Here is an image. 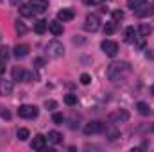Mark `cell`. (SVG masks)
Instances as JSON below:
<instances>
[{
	"label": "cell",
	"instance_id": "obj_1",
	"mask_svg": "<svg viewBox=\"0 0 154 152\" xmlns=\"http://www.w3.org/2000/svg\"><path fill=\"white\" fill-rule=\"evenodd\" d=\"M131 72H133V68H131V65L127 61H115V63H111L108 66L106 75L111 82H122V81H125L131 75Z\"/></svg>",
	"mask_w": 154,
	"mask_h": 152
},
{
	"label": "cell",
	"instance_id": "obj_2",
	"mask_svg": "<svg viewBox=\"0 0 154 152\" xmlns=\"http://www.w3.org/2000/svg\"><path fill=\"white\" fill-rule=\"evenodd\" d=\"M45 50H47L48 57H54V59L63 57V54H65V47H63V43H59L57 39L48 41V43H47V47H45Z\"/></svg>",
	"mask_w": 154,
	"mask_h": 152
},
{
	"label": "cell",
	"instance_id": "obj_3",
	"mask_svg": "<svg viewBox=\"0 0 154 152\" xmlns=\"http://www.w3.org/2000/svg\"><path fill=\"white\" fill-rule=\"evenodd\" d=\"M84 29L90 31V32H97L100 29V18L97 14H88L86 20H84Z\"/></svg>",
	"mask_w": 154,
	"mask_h": 152
},
{
	"label": "cell",
	"instance_id": "obj_4",
	"mask_svg": "<svg viewBox=\"0 0 154 152\" xmlns=\"http://www.w3.org/2000/svg\"><path fill=\"white\" fill-rule=\"evenodd\" d=\"M18 114H20L22 118H27V120L36 118V116H38V108H36V106H31V104H23V106L18 108Z\"/></svg>",
	"mask_w": 154,
	"mask_h": 152
},
{
	"label": "cell",
	"instance_id": "obj_5",
	"mask_svg": "<svg viewBox=\"0 0 154 152\" xmlns=\"http://www.w3.org/2000/svg\"><path fill=\"white\" fill-rule=\"evenodd\" d=\"M100 48H102V52H104L106 56H109V57H115L116 54H118V45H116L115 41H111V39H104V41L100 43Z\"/></svg>",
	"mask_w": 154,
	"mask_h": 152
},
{
	"label": "cell",
	"instance_id": "obj_6",
	"mask_svg": "<svg viewBox=\"0 0 154 152\" xmlns=\"http://www.w3.org/2000/svg\"><path fill=\"white\" fill-rule=\"evenodd\" d=\"M104 123L102 122H90L84 125V134L90 136V134H97V132H104Z\"/></svg>",
	"mask_w": 154,
	"mask_h": 152
},
{
	"label": "cell",
	"instance_id": "obj_7",
	"mask_svg": "<svg viewBox=\"0 0 154 152\" xmlns=\"http://www.w3.org/2000/svg\"><path fill=\"white\" fill-rule=\"evenodd\" d=\"M108 118H109L111 123H120V122H127V120H129V113H127L125 109H118V111L109 113Z\"/></svg>",
	"mask_w": 154,
	"mask_h": 152
},
{
	"label": "cell",
	"instance_id": "obj_8",
	"mask_svg": "<svg viewBox=\"0 0 154 152\" xmlns=\"http://www.w3.org/2000/svg\"><path fill=\"white\" fill-rule=\"evenodd\" d=\"M134 13H136V16H140V18L152 16V14H154V2H152V4H149V5H145V4H143V5H140Z\"/></svg>",
	"mask_w": 154,
	"mask_h": 152
},
{
	"label": "cell",
	"instance_id": "obj_9",
	"mask_svg": "<svg viewBox=\"0 0 154 152\" xmlns=\"http://www.w3.org/2000/svg\"><path fill=\"white\" fill-rule=\"evenodd\" d=\"M45 145H47V138L41 136V134H36L34 140L31 141V149H32V150H43Z\"/></svg>",
	"mask_w": 154,
	"mask_h": 152
},
{
	"label": "cell",
	"instance_id": "obj_10",
	"mask_svg": "<svg viewBox=\"0 0 154 152\" xmlns=\"http://www.w3.org/2000/svg\"><path fill=\"white\" fill-rule=\"evenodd\" d=\"M104 132H106V138L109 141H115L116 138H120V131L116 129L115 125H106L104 127Z\"/></svg>",
	"mask_w": 154,
	"mask_h": 152
},
{
	"label": "cell",
	"instance_id": "obj_11",
	"mask_svg": "<svg viewBox=\"0 0 154 152\" xmlns=\"http://www.w3.org/2000/svg\"><path fill=\"white\" fill-rule=\"evenodd\" d=\"M31 7L34 9V13H45L48 9V2L47 0H31Z\"/></svg>",
	"mask_w": 154,
	"mask_h": 152
},
{
	"label": "cell",
	"instance_id": "obj_12",
	"mask_svg": "<svg viewBox=\"0 0 154 152\" xmlns=\"http://www.w3.org/2000/svg\"><path fill=\"white\" fill-rule=\"evenodd\" d=\"M74 16H75L74 9H61L57 13V20L59 22H70V20H74Z\"/></svg>",
	"mask_w": 154,
	"mask_h": 152
},
{
	"label": "cell",
	"instance_id": "obj_13",
	"mask_svg": "<svg viewBox=\"0 0 154 152\" xmlns=\"http://www.w3.org/2000/svg\"><path fill=\"white\" fill-rule=\"evenodd\" d=\"M29 54V45H25V43H22V45H16L14 48H13V56L14 57H25Z\"/></svg>",
	"mask_w": 154,
	"mask_h": 152
},
{
	"label": "cell",
	"instance_id": "obj_14",
	"mask_svg": "<svg viewBox=\"0 0 154 152\" xmlns=\"http://www.w3.org/2000/svg\"><path fill=\"white\" fill-rule=\"evenodd\" d=\"M48 31H50L54 36H61V34H63V25L59 23V20H56V22H48Z\"/></svg>",
	"mask_w": 154,
	"mask_h": 152
},
{
	"label": "cell",
	"instance_id": "obj_15",
	"mask_svg": "<svg viewBox=\"0 0 154 152\" xmlns=\"http://www.w3.org/2000/svg\"><path fill=\"white\" fill-rule=\"evenodd\" d=\"M13 93V81H0V95Z\"/></svg>",
	"mask_w": 154,
	"mask_h": 152
},
{
	"label": "cell",
	"instance_id": "obj_16",
	"mask_svg": "<svg viewBox=\"0 0 154 152\" xmlns=\"http://www.w3.org/2000/svg\"><path fill=\"white\" fill-rule=\"evenodd\" d=\"M25 75H27V72L22 68V66H14L13 68V81H25Z\"/></svg>",
	"mask_w": 154,
	"mask_h": 152
},
{
	"label": "cell",
	"instance_id": "obj_17",
	"mask_svg": "<svg viewBox=\"0 0 154 152\" xmlns=\"http://www.w3.org/2000/svg\"><path fill=\"white\" fill-rule=\"evenodd\" d=\"M20 14L25 16V18H32L34 16V9L31 7V4H23V5H20Z\"/></svg>",
	"mask_w": 154,
	"mask_h": 152
},
{
	"label": "cell",
	"instance_id": "obj_18",
	"mask_svg": "<svg viewBox=\"0 0 154 152\" xmlns=\"http://www.w3.org/2000/svg\"><path fill=\"white\" fill-rule=\"evenodd\" d=\"M47 138H48V141H50V143H54V145H57V143H61V141H63V134H61V132H57V131H50Z\"/></svg>",
	"mask_w": 154,
	"mask_h": 152
},
{
	"label": "cell",
	"instance_id": "obj_19",
	"mask_svg": "<svg viewBox=\"0 0 154 152\" xmlns=\"http://www.w3.org/2000/svg\"><path fill=\"white\" fill-rule=\"evenodd\" d=\"M136 34H138V32H136V29H134V27H127V29H125V32H124V36H125V43H133V41H134V38H136Z\"/></svg>",
	"mask_w": 154,
	"mask_h": 152
},
{
	"label": "cell",
	"instance_id": "obj_20",
	"mask_svg": "<svg viewBox=\"0 0 154 152\" xmlns=\"http://www.w3.org/2000/svg\"><path fill=\"white\" fill-rule=\"evenodd\" d=\"M47 29H48V22H45V20H38V22L34 23V31H36L38 34H45Z\"/></svg>",
	"mask_w": 154,
	"mask_h": 152
},
{
	"label": "cell",
	"instance_id": "obj_21",
	"mask_svg": "<svg viewBox=\"0 0 154 152\" xmlns=\"http://www.w3.org/2000/svg\"><path fill=\"white\" fill-rule=\"evenodd\" d=\"M136 109H138V113L142 114V116H147L149 114V104L147 102H138L136 104Z\"/></svg>",
	"mask_w": 154,
	"mask_h": 152
},
{
	"label": "cell",
	"instance_id": "obj_22",
	"mask_svg": "<svg viewBox=\"0 0 154 152\" xmlns=\"http://www.w3.org/2000/svg\"><path fill=\"white\" fill-rule=\"evenodd\" d=\"M145 4V0H127V7L129 9H133V11H136L140 5H143Z\"/></svg>",
	"mask_w": 154,
	"mask_h": 152
},
{
	"label": "cell",
	"instance_id": "obj_23",
	"mask_svg": "<svg viewBox=\"0 0 154 152\" xmlns=\"http://www.w3.org/2000/svg\"><path fill=\"white\" fill-rule=\"evenodd\" d=\"M116 32V23L115 22H109L104 25V34H115Z\"/></svg>",
	"mask_w": 154,
	"mask_h": 152
},
{
	"label": "cell",
	"instance_id": "obj_24",
	"mask_svg": "<svg viewBox=\"0 0 154 152\" xmlns=\"http://www.w3.org/2000/svg\"><path fill=\"white\" fill-rule=\"evenodd\" d=\"M65 104H66V106H75L77 104V97L75 95H72V93L65 95Z\"/></svg>",
	"mask_w": 154,
	"mask_h": 152
},
{
	"label": "cell",
	"instance_id": "obj_25",
	"mask_svg": "<svg viewBox=\"0 0 154 152\" xmlns=\"http://www.w3.org/2000/svg\"><path fill=\"white\" fill-rule=\"evenodd\" d=\"M14 29H16V32H18V34H25V32H27V27H25V25H23V22H20V20H16Z\"/></svg>",
	"mask_w": 154,
	"mask_h": 152
},
{
	"label": "cell",
	"instance_id": "obj_26",
	"mask_svg": "<svg viewBox=\"0 0 154 152\" xmlns=\"http://www.w3.org/2000/svg\"><path fill=\"white\" fill-rule=\"evenodd\" d=\"M16 136H18V140H20V141H25V140L29 138V129H18Z\"/></svg>",
	"mask_w": 154,
	"mask_h": 152
},
{
	"label": "cell",
	"instance_id": "obj_27",
	"mask_svg": "<svg viewBox=\"0 0 154 152\" xmlns=\"http://www.w3.org/2000/svg\"><path fill=\"white\" fill-rule=\"evenodd\" d=\"M7 59H9V48L2 45V47H0V61H4V63H5Z\"/></svg>",
	"mask_w": 154,
	"mask_h": 152
},
{
	"label": "cell",
	"instance_id": "obj_28",
	"mask_svg": "<svg viewBox=\"0 0 154 152\" xmlns=\"http://www.w3.org/2000/svg\"><path fill=\"white\" fill-rule=\"evenodd\" d=\"M133 43H134V47H136V48H140V50H142V48H145V36L134 38V41H133Z\"/></svg>",
	"mask_w": 154,
	"mask_h": 152
},
{
	"label": "cell",
	"instance_id": "obj_29",
	"mask_svg": "<svg viewBox=\"0 0 154 152\" xmlns=\"http://www.w3.org/2000/svg\"><path fill=\"white\" fill-rule=\"evenodd\" d=\"M151 32H152L151 25H145V23H143V25H140V34H142V36H149Z\"/></svg>",
	"mask_w": 154,
	"mask_h": 152
},
{
	"label": "cell",
	"instance_id": "obj_30",
	"mask_svg": "<svg viewBox=\"0 0 154 152\" xmlns=\"http://www.w3.org/2000/svg\"><path fill=\"white\" fill-rule=\"evenodd\" d=\"M45 108H47V109H56V108H57V102H56V100H47V102H45Z\"/></svg>",
	"mask_w": 154,
	"mask_h": 152
},
{
	"label": "cell",
	"instance_id": "obj_31",
	"mask_svg": "<svg viewBox=\"0 0 154 152\" xmlns=\"http://www.w3.org/2000/svg\"><path fill=\"white\" fill-rule=\"evenodd\" d=\"M113 20H115V22L124 20V13H122V11H113Z\"/></svg>",
	"mask_w": 154,
	"mask_h": 152
},
{
	"label": "cell",
	"instance_id": "obj_32",
	"mask_svg": "<svg viewBox=\"0 0 154 152\" xmlns=\"http://www.w3.org/2000/svg\"><path fill=\"white\" fill-rule=\"evenodd\" d=\"M52 120L59 125V123H63V120H65V118H63V114H61V113H56L54 116H52Z\"/></svg>",
	"mask_w": 154,
	"mask_h": 152
},
{
	"label": "cell",
	"instance_id": "obj_33",
	"mask_svg": "<svg viewBox=\"0 0 154 152\" xmlns=\"http://www.w3.org/2000/svg\"><path fill=\"white\" fill-rule=\"evenodd\" d=\"M81 82H82V84H90V82H91V77L88 75V74H82V75H81Z\"/></svg>",
	"mask_w": 154,
	"mask_h": 152
},
{
	"label": "cell",
	"instance_id": "obj_34",
	"mask_svg": "<svg viewBox=\"0 0 154 152\" xmlns=\"http://www.w3.org/2000/svg\"><path fill=\"white\" fill-rule=\"evenodd\" d=\"M45 65V59H34V63H32V66H36V68H39V66H43Z\"/></svg>",
	"mask_w": 154,
	"mask_h": 152
},
{
	"label": "cell",
	"instance_id": "obj_35",
	"mask_svg": "<svg viewBox=\"0 0 154 152\" xmlns=\"http://www.w3.org/2000/svg\"><path fill=\"white\" fill-rule=\"evenodd\" d=\"M0 116L5 118V120H9V118H11V113H9L7 109H2V111H0Z\"/></svg>",
	"mask_w": 154,
	"mask_h": 152
},
{
	"label": "cell",
	"instance_id": "obj_36",
	"mask_svg": "<svg viewBox=\"0 0 154 152\" xmlns=\"http://www.w3.org/2000/svg\"><path fill=\"white\" fill-rule=\"evenodd\" d=\"M88 4H91V5H102L104 0H88Z\"/></svg>",
	"mask_w": 154,
	"mask_h": 152
},
{
	"label": "cell",
	"instance_id": "obj_37",
	"mask_svg": "<svg viewBox=\"0 0 154 152\" xmlns=\"http://www.w3.org/2000/svg\"><path fill=\"white\" fill-rule=\"evenodd\" d=\"M4 70H5V63H4V61H0V75L4 74Z\"/></svg>",
	"mask_w": 154,
	"mask_h": 152
},
{
	"label": "cell",
	"instance_id": "obj_38",
	"mask_svg": "<svg viewBox=\"0 0 154 152\" xmlns=\"http://www.w3.org/2000/svg\"><path fill=\"white\" fill-rule=\"evenodd\" d=\"M11 4H13V5H18V4H20V0H11Z\"/></svg>",
	"mask_w": 154,
	"mask_h": 152
},
{
	"label": "cell",
	"instance_id": "obj_39",
	"mask_svg": "<svg viewBox=\"0 0 154 152\" xmlns=\"http://www.w3.org/2000/svg\"><path fill=\"white\" fill-rule=\"evenodd\" d=\"M151 93H152V95H154V86H152V88H151Z\"/></svg>",
	"mask_w": 154,
	"mask_h": 152
}]
</instances>
